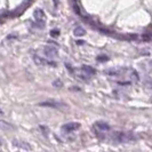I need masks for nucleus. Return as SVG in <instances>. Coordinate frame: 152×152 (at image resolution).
Here are the masks:
<instances>
[{
	"instance_id": "nucleus-1",
	"label": "nucleus",
	"mask_w": 152,
	"mask_h": 152,
	"mask_svg": "<svg viewBox=\"0 0 152 152\" xmlns=\"http://www.w3.org/2000/svg\"><path fill=\"white\" fill-rule=\"evenodd\" d=\"M76 71H77L76 77L79 78V79H81V80H87L91 76L95 75V70L91 68V66H86V65L83 66L81 69H78Z\"/></svg>"
},
{
	"instance_id": "nucleus-2",
	"label": "nucleus",
	"mask_w": 152,
	"mask_h": 152,
	"mask_svg": "<svg viewBox=\"0 0 152 152\" xmlns=\"http://www.w3.org/2000/svg\"><path fill=\"white\" fill-rule=\"evenodd\" d=\"M44 54H45V58L53 60V58H55L58 55V50L54 46H46L45 48H44Z\"/></svg>"
},
{
	"instance_id": "nucleus-3",
	"label": "nucleus",
	"mask_w": 152,
	"mask_h": 152,
	"mask_svg": "<svg viewBox=\"0 0 152 152\" xmlns=\"http://www.w3.org/2000/svg\"><path fill=\"white\" fill-rule=\"evenodd\" d=\"M115 137L118 138L119 142H129L134 140V135L129 132H121L118 135H115Z\"/></svg>"
},
{
	"instance_id": "nucleus-4",
	"label": "nucleus",
	"mask_w": 152,
	"mask_h": 152,
	"mask_svg": "<svg viewBox=\"0 0 152 152\" xmlns=\"http://www.w3.org/2000/svg\"><path fill=\"white\" fill-rule=\"evenodd\" d=\"M78 128H80V124H78V122H68V124L62 126L61 129L64 133H70V132H75Z\"/></svg>"
},
{
	"instance_id": "nucleus-5",
	"label": "nucleus",
	"mask_w": 152,
	"mask_h": 152,
	"mask_svg": "<svg viewBox=\"0 0 152 152\" xmlns=\"http://www.w3.org/2000/svg\"><path fill=\"white\" fill-rule=\"evenodd\" d=\"M33 60H34V62H36L37 64H39V65H53V66H56V63H55V62L49 61V60L44 58V57H40L38 55H34V56H33Z\"/></svg>"
},
{
	"instance_id": "nucleus-6",
	"label": "nucleus",
	"mask_w": 152,
	"mask_h": 152,
	"mask_svg": "<svg viewBox=\"0 0 152 152\" xmlns=\"http://www.w3.org/2000/svg\"><path fill=\"white\" fill-rule=\"evenodd\" d=\"M94 128L96 129V132H99V133H107V132L110 130V126L107 125V122L97 121L94 125Z\"/></svg>"
},
{
	"instance_id": "nucleus-7",
	"label": "nucleus",
	"mask_w": 152,
	"mask_h": 152,
	"mask_svg": "<svg viewBox=\"0 0 152 152\" xmlns=\"http://www.w3.org/2000/svg\"><path fill=\"white\" fill-rule=\"evenodd\" d=\"M33 16H34L36 22L39 23V24H42V23L45 22L46 15L41 9H36V10H34V13H33Z\"/></svg>"
},
{
	"instance_id": "nucleus-8",
	"label": "nucleus",
	"mask_w": 152,
	"mask_h": 152,
	"mask_svg": "<svg viewBox=\"0 0 152 152\" xmlns=\"http://www.w3.org/2000/svg\"><path fill=\"white\" fill-rule=\"evenodd\" d=\"M15 128L12 124H9L7 121H4V120H0V130H4V132H10Z\"/></svg>"
},
{
	"instance_id": "nucleus-9",
	"label": "nucleus",
	"mask_w": 152,
	"mask_h": 152,
	"mask_svg": "<svg viewBox=\"0 0 152 152\" xmlns=\"http://www.w3.org/2000/svg\"><path fill=\"white\" fill-rule=\"evenodd\" d=\"M73 33H75L76 37H81V36H84L85 33H86V31H85L83 28H76Z\"/></svg>"
},
{
	"instance_id": "nucleus-10",
	"label": "nucleus",
	"mask_w": 152,
	"mask_h": 152,
	"mask_svg": "<svg viewBox=\"0 0 152 152\" xmlns=\"http://www.w3.org/2000/svg\"><path fill=\"white\" fill-rule=\"evenodd\" d=\"M50 33H52V36H57V34H58V31H57V30L52 31V32H50Z\"/></svg>"
},
{
	"instance_id": "nucleus-11",
	"label": "nucleus",
	"mask_w": 152,
	"mask_h": 152,
	"mask_svg": "<svg viewBox=\"0 0 152 152\" xmlns=\"http://www.w3.org/2000/svg\"><path fill=\"white\" fill-rule=\"evenodd\" d=\"M54 4H55V6H57V4H58V0H54Z\"/></svg>"
}]
</instances>
